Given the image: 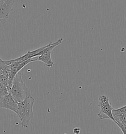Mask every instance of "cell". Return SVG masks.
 Segmentation results:
<instances>
[{"label": "cell", "mask_w": 126, "mask_h": 134, "mask_svg": "<svg viewBox=\"0 0 126 134\" xmlns=\"http://www.w3.org/2000/svg\"><path fill=\"white\" fill-rule=\"evenodd\" d=\"M10 92L8 91L7 88L0 82V97L8 94Z\"/></svg>", "instance_id": "ba28073f"}, {"label": "cell", "mask_w": 126, "mask_h": 134, "mask_svg": "<svg viewBox=\"0 0 126 134\" xmlns=\"http://www.w3.org/2000/svg\"><path fill=\"white\" fill-rule=\"evenodd\" d=\"M35 100L32 96H29L21 102L18 104V109L16 114L19 117L22 127L27 128L30 121L33 118L34 114L33 106Z\"/></svg>", "instance_id": "6da1fadb"}, {"label": "cell", "mask_w": 126, "mask_h": 134, "mask_svg": "<svg viewBox=\"0 0 126 134\" xmlns=\"http://www.w3.org/2000/svg\"><path fill=\"white\" fill-rule=\"evenodd\" d=\"M63 40V38H61L55 42L53 43L50 42L48 44L47 47L39 53L36 55V57L32 59L33 62H43L47 67L49 68L54 66V63L51 59V52L55 47L61 44Z\"/></svg>", "instance_id": "3957f363"}, {"label": "cell", "mask_w": 126, "mask_h": 134, "mask_svg": "<svg viewBox=\"0 0 126 134\" xmlns=\"http://www.w3.org/2000/svg\"><path fill=\"white\" fill-rule=\"evenodd\" d=\"M80 131L81 129L79 128H75L74 129V133L75 134H79Z\"/></svg>", "instance_id": "9c48e42d"}, {"label": "cell", "mask_w": 126, "mask_h": 134, "mask_svg": "<svg viewBox=\"0 0 126 134\" xmlns=\"http://www.w3.org/2000/svg\"><path fill=\"white\" fill-rule=\"evenodd\" d=\"M3 62V60H2V59L0 58V63H2Z\"/></svg>", "instance_id": "8fae6325"}, {"label": "cell", "mask_w": 126, "mask_h": 134, "mask_svg": "<svg viewBox=\"0 0 126 134\" xmlns=\"http://www.w3.org/2000/svg\"><path fill=\"white\" fill-rule=\"evenodd\" d=\"M98 107L100 109L99 112L97 115L101 120L110 119L115 123L112 110L114 109L112 106L109 98L105 95L98 97Z\"/></svg>", "instance_id": "277c9868"}, {"label": "cell", "mask_w": 126, "mask_h": 134, "mask_svg": "<svg viewBox=\"0 0 126 134\" xmlns=\"http://www.w3.org/2000/svg\"><path fill=\"white\" fill-rule=\"evenodd\" d=\"M0 108L6 109L16 113L18 104L12 97L10 93L0 97Z\"/></svg>", "instance_id": "8992f818"}, {"label": "cell", "mask_w": 126, "mask_h": 134, "mask_svg": "<svg viewBox=\"0 0 126 134\" xmlns=\"http://www.w3.org/2000/svg\"><path fill=\"white\" fill-rule=\"evenodd\" d=\"M122 123L126 125V114H124L123 118H122Z\"/></svg>", "instance_id": "30bf717a"}, {"label": "cell", "mask_w": 126, "mask_h": 134, "mask_svg": "<svg viewBox=\"0 0 126 134\" xmlns=\"http://www.w3.org/2000/svg\"><path fill=\"white\" fill-rule=\"evenodd\" d=\"M15 2V0H0V23L4 25L7 23Z\"/></svg>", "instance_id": "5b68a950"}, {"label": "cell", "mask_w": 126, "mask_h": 134, "mask_svg": "<svg viewBox=\"0 0 126 134\" xmlns=\"http://www.w3.org/2000/svg\"><path fill=\"white\" fill-rule=\"evenodd\" d=\"M112 112L115 123L117 125L119 123L122 122V118L124 114H126V105L119 109H114Z\"/></svg>", "instance_id": "52a82bcc"}, {"label": "cell", "mask_w": 126, "mask_h": 134, "mask_svg": "<svg viewBox=\"0 0 126 134\" xmlns=\"http://www.w3.org/2000/svg\"><path fill=\"white\" fill-rule=\"evenodd\" d=\"M10 93L17 103L21 102L28 97L31 96L30 90L24 83L22 75L19 72L13 80Z\"/></svg>", "instance_id": "7a4b0ae2"}]
</instances>
